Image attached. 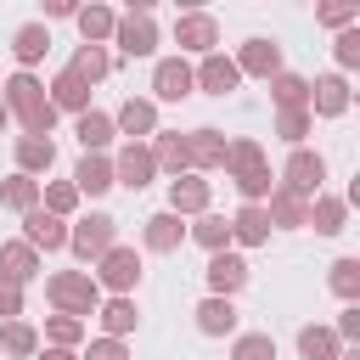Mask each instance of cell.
I'll use <instances>...</instances> for the list:
<instances>
[{
	"label": "cell",
	"mask_w": 360,
	"mask_h": 360,
	"mask_svg": "<svg viewBox=\"0 0 360 360\" xmlns=\"http://www.w3.org/2000/svg\"><path fill=\"white\" fill-rule=\"evenodd\" d=\"M0 107L11 112V124L22 129V135H51L56 129V107L45 101V79L39 73H11L6 84H0Z\"/></svg>",
	"instance_id": "1"
},
{
	"label": "cell",
	"mask_w": 360,
	"mask_h": 360,
	"mask_svg": "<svg viewBox=\"0 0 360 360\" xmlns=\"http://www.w3.org/2000/svg\"><path fill=\"white\" fill-rule=\"evenodd\" d=\"M45 304H51V315H79V321H90L96 304H101V287H96L90 270H51V276H45Z\"/></svg>",
	"instance_id": "2"
},
{
	"label": "cell",
	"mask_w": 360,
	"mask_h": 360,
	"mask_svg": "<svg viewBox=\"0 0 360 360\" xmlns=\"http://www.w3.org/2000/svg\"><path fill=\"white\" fill-rule=\"evenodd\" d=\"M90 276H96V287H101V298H135V287H141V253L129 248V242H112L96 264H90Z\"/></svg>",
	"instance_id": "3"
},
{
	"label": "cell",
	"mask_w": 360,
	"mask_h": 360,
	"mask_svg": "<svg viewBox=\"0 0 360 360\" xmlns=\"http://www.w3.org/2000/svg\"><path fill=\"white\" fill-rule=\"evenodd\" d=\"M112 45H118V56H129V62L158 56V17H152V0H135V6L118 17Z\"/></svg>",
	"instance_id": "4"
},
{
	"label": "cell",
	"mask_w": 360,
	"mask_h": 360,
	"mask_svg": "<svg viewBox=\"0 0 360 360\" xmlns=\"http://www.w3.org/2000/svg\"><path fill=\"white\" fill-rule=\"evenodd\" d=\"M276 186L281 191H292V197H321L326 191V158L315 152V146H298V152H287V163H281V174H276Z\"/></svg>",
	"instance_id": "5"
},
{
	"label": "cell",
	"mask_w": 360,
	"mask_h": 360,
	"mask_svg": "<svg viewBox=\"0 0 360 360\" xmlns=\"http://www.w3.org/2000/svg\"><path fill=\"white\" fill-rule=\"evenodd\" d=\"M112 242H118V219H112V214H101V208L68 225V248H73V259H79V264H96Z\"/></svg>",
	"instance_id": "6"
},
{
	"label": "cell",
	"mask_w": 360,
	"mask_h": 360,
	"mask_svg": "<svg viewBox=\"0 0 360 360\" xmlns=\"http://www.w3.org/2000/svg\"><path fill=\"white\" fill-rule=\"evenodd\" d=\"M174 45H180L174 56H186V62H191V56H197V62L214 56V51H219V17H214V11H180V17H174Z\"/></svg>",
	"instance_id": "7"
},
{
	"label": "cell",
	"mask_w": 360,
	"mask_h": 360,
	"mask_svg": "<svg viewBox=\"0 0 360 360\" xmlns=\"http://www.w3.org/2000/svg\"><path fill=\"white\" fill-rule=\"evenodd\" d=\"M152 180H158L152 146H146V141H118V152H112V186H124V191H146Z\"/></svg>",
	"instance_id": "8"
},
{
	"label": "cell",
	"mask_w": 360,
	"mask_h": 360,
	"mask_svg": "<svg viewBox=\"0 0 360 360\" xmlns=\"http://www.w3.org/2000/svg\"><path fill=\"white\" fill-rule=\"evenodd\" d=\"M186 96H197L191 62H186V56H158V62H152V101L169 107V101H186Z\"/></svg>",
	"instance_id": "9"
},
{
	"label": "cell",
	"mask_w": 360,
	"mask_h": 360,
	"mask_svg": "<svg viewBox=\"0 0 360 360\" xmlns=\"http://www.w3.org/2000/svg\"><path fill=\"white\" fill-rule=\"evenodd\" d=\"M248 259L236 253V248H225V253H208V264H202V281H208V292L214 298H236L242 287H248Z\"/></svg>",
	"instance_id": "10"
},
{
	"label": "cell",
	"mask_w": 360,
	"mask_h": 360,
	"mask_svg": "<svg viewBox=\"0 0 360 360\" xmlns=\"http://www.w3.org/2000/svg\"><path fill=\"white\" fill-rule=\"evenodd\" d=\"M231 62H236V73H242V79H264V84H270V79L281 73V45H276V39H264V34H253V39H242V45H236V56H231Z\"/></svg>",
	"instance_id": "11"
},
{
	"label": "cell",
	"mask_w": 360,
	"mask_h": 360,
	"mask_svg": "<svg viewBox=\"0 0 360 360\" xmlns=\"http://www.w3.org/2000/svg\"><path fill=\"white\" fill-rule=\"evenodd\" d=\"M225 146H231V135H225V129H214V124L186 129V158H191V174H214V169H225Z\"/></svg>",
	"instance_id": "12"
},
{
	"label": "cell",
	"mask_w": 360,
	"mask_h": 360,
	"mask_svg": "<svg viewBox=\"0 0 360 360\" xmlns=\"http://www.w3.org/2000/svg\"><path fill=\"white\" fill-rule=\"evenodd\" d=\"M112 129L124 141H152L158 135V101L152 96H124L118 112H112Z\"/></svg>",
	"instance_id": "13"
},
{
	"label": "cell",
	"mask_w": 360,
	"mask_h": 360,
	"mask_svg": "<svg viewBox=\"0 0 360 360\" xmlns=\"http://www.w3.org/2000/svg\"><path fill=\"white\" fill-rule=\"evenodd\" d=\"M349 101H354V90H349L343 73H321V79H309V118H343Z\"/></svg>",
	"instance_id": "14"
},
{
	"label": "cell",
	"mask_w": 360,
	"mask_h": 360,
	"mask_svg": "<svg viewBox=\"0 0 360 360\" xmlns=\"http://www.w3.org/2000/svg\"><path fill=\"white\" fill-rule=\"evenodd\" d=\"M208 208H214V186H208L202 174H174V180H169V214L197 219V214H208Z\"/></svg>",
	"instance_id": "15"
},
{
	"label": "cell",
	"mask_w": 360,
	"mask_h": 360,
	"mask_svg": "<svg viewBox=\"0 0 360 360\" xmlns=\"http://www.w3.org/2000/svg\"><path fill=\"white\" fill-rule=\"evenodd\" d=\"M45 276V259L22 242V236H11V242H0V281H11V287H28V281H39Z\"/></svg>",
	"instance_id": "16"
},
{
	"label": "cell",
	"mask_w": 360,
	"mask_h": 360,
	"mask_svg": "<svg viewBox=\"0 0 360 360\" xmlns=\"http://www.w3.org/2000/svg\"><path fill=\"white\" fill-rule=\"evenodd\" d=\"M191 84H197L202 96H231V90L242 84V73H236V62H231L225 51H214V56L191 62Z\"/></svg>",
	"instance_id": "17"
},
{
	"label": "cell",
	"mask_w": 360,
	"mask_h": 360,
	"mask_svg": "<svg viewBox=\"0 0 360 360\" xmlns=\"http://www.w3.org/2000/svg\"><path fill=\"white\" fill-rule=\"evenodd\" d=\"M68 225L73 219H56V214H45V208H34V214H22V242L45 259V253H56V248H68Z\"/></svg>",
	"instance_id": "18"
},
{
	"label": "cell",
	"mask_w": 360,
	"mask_h": 360,
	"mask_svg": "<svg viewBox=\"0 0 360 360\" xmlns=\"http://www.w3.org/2000/svg\"><path fill=\"white\" fill-rule=\"evenodd\" d=\"M191 321H197V332L202 338H236V298H214V292H202L197 298V309H191Z\"/></svg>",
	"instance_id": "19"
},
{
	"label": "cell",
	"mask_w": 360,
	"mask_h": 360,
	"mask_svg": "<svg viewBox=\"0 0 360 360\" xmlns=\"http://www.w3.org/2000/svg\"><path fill=\"white\" fill-rule=\"evenodd\" d=\"M11 158H17V174H28V180H45V174L56 169V141H51V135H17Z\"/></svg>",
	"instance_id": "20"
},
{
	"label": "cell",
	"mask_w": 360,
	"mask_h": 360,
	"mask_svg": "<svg viewBox=\"0 0 360 360\" xmlns=\"http://www.w3.org/2000/svg\"><path fill=\"white\" fill-rule=\"evenodd\" d=\"M68 180H73L79 197H107V191H112V152H84Z\"/></svg>",
	"instance_id": "21"
},
{
	"label": "cell",
	"mask_w": 360,
	"mask_h": 360,
	"mask_svg": "<svg viewBox=\"0 0 360 360\" xmlns=\"http://www.w3.org/2000/svg\"><path fill=\"white\" fill-rule=\"evenodd\" d=\"M141 242H146V253H180V242H186V219L169 214V208H158V214L141 219Z\"/></svg>",
	"instance_id": "22"
},
{
	"label": "cell",
	"mask_w": 360,
	"mask_h": 360,
	"mask_svg": "<svg viewBox=\"0 0 360 360\" xmlns=\"http://www.w3.org/2000/svg\"><path fill=\"white\" fill-rule=\"evenodd\" d=\"M304 231H315V236H343V231H349V202H343L338 191L309 197V219H304Z\"/></svg>",
	"instance_id": "23"
},
{
	"label": "cell",
	"mask_w": 360,
	"mask_h": 360,
	"mask_svg": "<svg viewBox=\"0 0 360 360\" xmlns=\"http://www.w3.org/2000/svg\"><path fill=\"white\" fill-rule=\"evenodd\" d=\"M270 242V214H264V202H242L236 214H231V248L242 253V248H264Z\"/></svg>",
	"instance_id": "24"
},
{
	"label": "cell",
	"mask_w": 360,
	"mask_h": 360,
	"mask_svg": "<svg viewBox=\"0 0 360 360\" xmlns=\"http://www.w3.org/2000/svg\"><path fill=\"white\" fill-rule=\"evenodd\" d=\"M11 56H17V73H34L45 56H51V28L45 22H22L11 34Z\"/></svg>",
	"instance_id": "25"
},
{
	"label": "cell",
	"mask_w": 360,
	"mask_h": 360,
	"mask_svg": "<svg viewBox=\"0 0 360 360\" xmlns=\"http://www.w3.org/2000/svg\"><path fill=\"white\" fill-rule=\"evenodd\" d=\"M73 28H79V39H84V45H112L118 11H112V6H101V0H90V6H79V11H73Z\"/></svg>",
	"instance_id": "26"
},
{
	"label": "cell",
	"mask_w": 360,
	"mask_h": 360,
	"mask_svg": "<svg viewBox=\"0 0 360 360\" xmlns=\"http://www.w3.org/2000/svg\"><path fill=\"white\" fill-rule=\"evenodd\" d=\"M146 146H152L158 174H169V180H174V174H191V158H186V135H180V129H158Z\"/></svg>",
	"instance_id": "27"
},
{
	"label": "cell",
	"mask_w": 360,
	"mask_h": 360,
	"mask_svg": "<svg viewBox=\"0 0 360 360\" xmlns=\"http://www.w3.org/2000/svg\"><path fill=\"white\" fill-rule=\"evenodd\" d=\"M45 101H51L56 112H73V118H79V112H90V84H84V79H73V73L62 68V73L45 84Z\"/></svg>",
	"instance_id": "28"
},
{
	"label": "cell",
	"mask_w": 360,
	"mask_h": 360,
	"mask_svg": "<svg viewBox=\"0 0 360 360\" xmlns=\"http://www.w3.org/2000/svg\"><path fill=\"white\" fill-rule=\"evenodd\" d=\"M73 135H79V146H84V152H112V141H118L112 112H101V107L79 112V118H73Z\"/></svg>",
	"instance_id": "29"
},
{
	"label": "cell",
	"mask_w": 360,
	"mask_h": 360,
	"mask_svg": "<svg viewBox=\"0 0 360 360\" xmlns=\"http://www.w3.org/2000/svg\"><path fill=\"white\" fill-rule=\"evenodd\" d=\"M96 321H101V338H124L129 343V332L141 326V309H135V298H101Z\"/></svg>",
	"instance_id": "30"
},
{
	"label": "cell",
	"mask_w": 360,
	"mask_h": 360,
	"mask_svg": "<svg viewBox=\"0 0 360 360\" xmlns=\"http://www.w3.org/2000/svg\"><path fill=\"white\" fill-rule=\"evenodd\" d=\"M264 214H270V231H304V219H309V202L276 186V191L264 197Z\"/></svg>",
	"instance_id": "31"
},
{
	"label": "cell",
	"mask_w": 360,
	"mask_h": 360,
	"mask_svg": "<svg viewBox=\"0 0 360 360\" xmlns=\"http://www.w3.org/2000/svg\"><path fill=\"white\" fill-rule=\"evenodd\" d=\"M186 242H197L202 253H225V248H231V219L208 208V214H197V219L186 225Z\"/></svg>",
	"instance_id": "32"
},
{
	"label": "cell",
	"mask_w": 360,
	"mask_h": 360,
	"mask_svg": "<svg viewBox=\"0 0 360 360\" xmlns=\"http://www.w3.org/2000/svg\"><path fill=\"white\" fill-rule=\"evenodd\" d=\"M68 73H73V79H84V84L96 90V84L112 73V51H107V45H79V51H73V62H68Z\"/></svg>",
	"instance_id": "33"
},
{
	"label": "cell",
	"mask_w": 360,
	"mask_h": 360,
	"mask_svg": "<svg viewBox=\"0 0 360 360\" xmlns=\"http://www.w3.org/2000/svg\"><path fill=\"white\" fill-rule=\"evenodd\" d=\"M0 208H11L17 219H22V214H34V208H39V180H28V174H17V169H11V174L0 180Z\"/></svg>",
	"instance_id": "34"
},
{
	"label": "cell",
	"mask_w": 360,
	"mask_h": 360,
	"mask_svg": "<svg viewBox=\"0 0 360 360\" xmlns=\"http://www.w3.org/2000/svg\"><path fill=\"white\" fill-rule=\"evenodd\" d=\"M0 354H6V360H34V354H39V326H28V321H0Z\"/></svg>",
	"instance_id": "35"
},
{
	"label": "cell",
	"mask_w": 360,
	"mask_h": 360,
	"mask_svg": "<svg viewBox=\"0 0 360 360\" xmlns=\"http://www.w3.org/2000/svg\"><path fill=\"white\" fill-rule=\"evenodd\" d=\"M338 354H343V343L332 338V326H321V321L298 326V360H338Z\"/></svg>",
	"instance_id": "36"
},
{
	"label": "cell",
	"mask_w": 360,
	"mask_h": 360,
	"mask_svg": "<svg viewBox=\"0 0 360 360\" xmlns=\"http://www.w3.org/2000/svg\"><path fill=\"white\" fill-rule=\"evenodd\" d=\"M270 101H276V112H298V107H309V79L281 68V73L270 79Z\"/></svg>",
	"instance_id": "37"
},
{
	"label": "cell",
	"mask_w": 360,
	"mask_h": 360,
	"mask_svg": "<svg viewBox=\"0 0 360 360\" xmlns=\"http://www.w3.org/2000/svg\"><path fill=\"white\" fill-rule=\"evenodd\" d=\"M84 338H90V321H79V315H45L39 343H51V349H79Z\"/></svg>",
	"instance_id": "38"
},
{
	"label": "cell",
	"mask_w": 360,
	"mask_h": 360,
	"mask_svg": "<svg viewBox=\"0 0 360 360\" xmlns=\"http://www.w3.org/2000/svg\"><path fill=\"white\" fill-rule=\"evenodd\" d=\"M270 158H264V141H253V135H236L231 146H225V180L231 174H248V169H264Z\"/></svg>",
	"instance_id": "39"
},
{
	"label": "cell",
	"mask_w": 360,
	"mask_h": 360,
	"mask_svg": "<svg viewBox=\"0 0 360 360\" xmlns=\"http://www.w3.org/2000/svg\"><path fill=\"white\" fill-rule=\"evenodd\" d=\"M79 191H73V180H39V208L45 214H56V219H73L79 214Z\"/></svg>",
	"instance_id": "40"
},
{
	"label": "cell",
	"mask_w": 360,
	"mask_h": 360,
	"mask_svg": "<svg viewBox=\"0 0 360 360\" xmlns=\"http://www.w3.org/2000/svg\"><path fill=\"white\" fill-rule=\"evenodd\" d=\"M326 287H332L343 304H360V259H354V253L332 259V270H326Z\"/></svg>",
	"instance_id": "41"
},
{
	"label": "cell",
	"mask_w": 360,
	"mask_h": 360,
	"mask_svg": "<svg viewBox=\"0 0 360 360\" xmlns=\"http://www.w3.org/2000/svg\"><path fill=\"white\" fill-rule=\"evenodd\" d=\"M309 135H315L309 107H298V112H276V141H287V146L298 152V146H309Z\"/></svg>",
	"instance_id": "42"
},
{
	"label": "cell",
	"mask_w": 360,
	"mask_h": 360,
	"mask_svg": "<svg viewBox=\"0 0 360 360\" xmlns=\"http://www.w3.org/2000/svg\"><path fill=\"white\" fill-rule=\"evenodd\" d=\"M231 186H236V197H242V202H264V197L276 191V174H270V163H264V169H248V174H231Z\"/></svg>",
	"instance_id": "43"
},
{
	"label": "cell",
	"mask_w": 360,
	"mask_h": 360,
	"mask_svg": "<svg viewBox=\"0 0 360 360\" xmlns=\"http://www.w3.org/2000/svg\"><path fill=\"white\" fill-rule=\"evenodd\" d=\"M231 360H276V338L270 332H236L231 338Z\"/></svg>",
	"instance_id": "44"
},
{
	"label": "cell",
	"mask_w": 360,
	"mask_h": 360,
	"mask_svg": "<svg viewBox=\"0 0 360 360\" xmlns=\"http://www.w3.org/2000/svg\"><path fill=\"white\" fill-rule=\"evenodd\" d=\"M332 56H338V73L349 79V73L360 68V28H343V34L332 39Z\"/></svg>",
	"instance_id": "45"
},
{
	"label": "cell",
	"mask_w": 360,
	"mask_h": 360,
	"mask_svg": "<svg viewBox=\"0 0 360 360\" xmlns=\"http://www.w3.org/2000/svg\"><path fill=\"white\" fill-rule=\"evenodd\" d=\"M315 22L321 28H360V6H315Z\"/></svg>",
	"instance_id": "46"
},
{
	"label": "cell",
	"mask_w": 360,
	"mask_h": 360,
	"mask_svg": "<svg viewBox=\"0 0 360 360\" xmlns=\"http://www.w3.org/2000/svg\"><path fill=\"white\" fill-rule=\"evenodd\" d=\"M79 360H129V343L124 338H90Z\"/></svg>",
	"instance_id": "47"
},
{
	"label": "cell",
	"mask_w": 360,
	"mask_h": 360,
	"mask_svg": "<svg viewBox=\"0 0 360 360\" xmlns=\"http://www.w3.org/2000/svg\"><path fill=\"white\" fill-rule=\"evenodd\" d=\"M22 287H11V281H0V321H22Z\"/></svg>",
	"instance_id": "48"
},
{
	"label": "cell",
	"mask_w": 360,
	"mask_h": 360,
	"mask_svg": "<svg viewBox=\"0 0 360 360\" xmlns=\"http://www.w3.org/2000/svg\"><path fill=\"white\" fill-rule=\"evenodd\" d=\"M73 11H79V6H73V0H45V17H39V22H45V28H51V17H73Z\"/></svg>",
	"instance_id": "49"
},
{
	"label": "cell",
	"mask_w": 360,
	"mask_h": 360,
	"mask_svg": "<svg viewBox=\"0 0 360 360\" xmlns=\"http://www.w3.org/2000/svg\"><path fill=\"white\" fill-rule=\"evenodd\" d=\"M34 360H79V349H51V343H39Z\"/></svg>",
	"instance_id": "50"
},
{
	"label": "cell",
	"mask_w": 360,
	"mask_h": 360,
	"mask_svg": "<svg viewBox=\"0 0 360 360\" xmlns=\"http://www.w3.org/2000/svg\"><path fill=\"white\" fill-rule=\"evenodd\" d=\"M6 129H11V112H6V107H0V135H6Z\"/></svg>",
	"instance_id": "51"
},
{
	"label": "cell",
	"mask_w": 360,
	"mask_h": 360,
	"mask_svg": "<svg viewBox=\"0 0 360 360\" xmlns=\"http://www.w3.org/2000/svg\"><path fill=\"white\" fill-rule=\"evenodd\" d=\"M338 360H360V349H343V354H338Z\"/></svg>",
	"instance_id": "52"
}]
</instances>
